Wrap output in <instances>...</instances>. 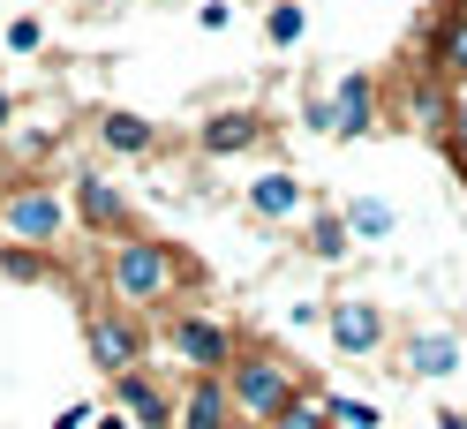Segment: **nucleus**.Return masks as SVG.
Listing matches in <instances>:
<instances>
[{
	"label": "nucleus",
	"mask_w": 467,
	"mask_h": 429,
	"mask_svg": "<svg viewBox=\"0 0 467 429\" xmlns=\"http://www.w3.org/2000/svg\"><path fill=\"white\" fill-rule=\"evenodd\" d=\"M203 286V264L189 249H173V241H151V234H121L106 249V294L121 301V309H173L182 294H196Z\"/></svg>",
	"instance_id": "1"
},
{
	"label": "nucleus",
	"mask_w": 467,
	"mask_h": 429,
	"mask_svg": "<svg viewBox=\"0 0 467 429\" xmlns=\"http://www.w3.org/2000/svg\"><path fill=\"white\" fill-rule=\"evenodd\" d=\"M226 392H234V407H242L249 429H272V414L302 392V377H295V362H286L279 347H249L242 339V354L226 362Z\"/></svg>",
	"instance_id": "2"
},
{
	"label": "nucleus",
	"mask_w": 467,
	"mask_h": 429,
	"mask_svg": "<svg viewBox=\"0 0 467 429\" xmlns=\"http://www.w3.org/2000/svg\"><path fill=\"white\" fill-rule=\"evenodd\" d=\"M309 128L332 136V143H362V136H377V128H385V76L347 68L332 91L309 98Z\"/></svg>",
	"instance_id": "3"
},
{
	"label": "nucleus",
	"mask_w": 467,
	"mask_h": 429,
	"mask_svg": "<svg viewBox=\"0 0 467 429\" xmlns=\"http://www.w3.org/2000/svg\"><path fill=\"white\" fill-rule=\"evenodd\" d=\"M68 196L53 189V181H16V189H0V234L23 241V249H61L68 241Z\"/></svg>",
	"instance_id": "4"
},
{
	"label": "nucleus",
	"mask_w": 467,
	"mask_h": 429,
	"mask_svg": "<svg viewBox=\"0 0 467 429\" xmlns=\"http://www.w3.org/2000/svg\"><path fill=\"white\" fill-rule=\"evenodd\" d=\"M159 339H166V354L182 362V377H226V362L242 354V332L226 317H212V309H173Z\"/></svg>",
	"instance_id": "5"
},
{
	"label": "nucleus",
	"mask_w": 467,
	"mask_h": 429,
	"mask_svg": "<svg viewBox=\"0 0 467 429\" xmlns=\"http://www.w3.org/2000/svg\"><path fill=\"white\" fill-rule=\"evenodd\" d=\"M83 347H91L99 377H121V369H136L151 354V332H143V317L121 309V301H83Z\"/></svg>",
	"instance_id": "6"
},
{
	"label": "nucleus",
	"mask_w": 467,
	"mask_h": 429,
	"mask_svg": "<svg viewBox=\"0 0 467 429\" xmlns=\"http://www.w3.org/2000/svg\"><path fill=\"white\" fill-rule=\"evenodd\" d=\"M325 339H332V354L369 362V354L392 347V317H385V301H369V294H339L325 309Z\"/></svg>",
	"instance_id": "7"
},
{
	"label": "nucleus",
	"mask_w": 467,
	"mask_h": 429,
	"mask_svg": "<svg viewBox=\"0 0 467 429\" xmlns=\"http://www.w3.org/2000/svg\"><path fill=\"white\" fill-rule=\"evenodd\" d=\"M68 211H76V226H83L91 241H121V234H136L129 189L106 181V174H76V181H68Z\"/></svg>",
	"instance_id": "8"
},
{
	"label": "nucleus",
	"mask_w": 467,
	"mask_h": 429,
	"mask_svg": "<svg viewBox=\"0 0 467 429\" xmlns=\"http://www.w3.org/2000/svg\"><path fill=\"white\" fill-rule=\"evenodd\" d=\"M400 369L407 377H422V384H452L460 369H467V339L452 324H415L400 339Z\"/></svg>",
	"instance_id": "9"
},
{
	"label": "nucleus",
	"mask_w": 467,
	"mask_h": 429,
	"mask_svg": "<svg viewBox=\"0 0 467 429\" xmlns=\"http://www.w3.org/2000/svg\"><path fill=\"white\" fill-rule=\"evenodd\" d=\"M265 136H272V121L256 106H219V113H203V121H196V151L203 158H249Z\"/></svg>",
	"instance_id": "10"
},
{
	"label": "nucleus",
	"mask_w": 467,
	"mask_h": 429,
	"mask_svg": "<svg viewBox=\"0 0 467 429\" xmlns=\"http://www.w3.org/2000/svg\"><path fill=\"white\" fill-rule=\"evenodd\" d=\"M173 429H249V422L234 407L226 377H182V392H173Z\"/></svg>",
	"instance_id": "11"
},
{
	"label": "nucleus",
	"mask_w": 467,
	"mask_h": 429,
	"mask_svg": "<svg viewBox=\"0 0 467 429\" xmlns=\"http://www.w3.org/2000/svg\"><path fill=\"white\" fill-rule=\"evenodd\" d=\"M113 407H121L136 429H173V384L151 377V362H136L113 377Z\"/></svg>",
	"instance_id": "12"
},
{
	"label": "nucleus",
	"mask_w": 467,
	"mask_h": 429,
	"mask_svg": "<svg viewBox=\"0 0 467 429\" xmlns=\"http://www.w3.org/2000/svg\"><path fill=\"white\" fill-rule=\"evenodd\" d=\"M249 211L265 219V226H295V219L309 211V189H302V174H286V166L256 174V181H249Z\"/></svg>",
	"instance_id": "13"
},
{
	"label": "nucleus",
	"mask_w": 467,
	"mask_h": 429,
	"mask_svg": "<svg viewBox=\"0 0 467 429\" xmlns=\"http://www.w3.org/2000/svg\"><path fill=\"white\" fill-rule=\"evenodd\" d=\"M302 249L317 256V264H347L355 256V226H347V211H302Z\"/></svg>",
	"instance_id": "14"
},
{
	"label": "nucleus",
	"mask_w": 467,
	"mask_h": 429,
	"mask_svg": "<svg viewBox=\"0 0 467 429\" xmlns=\"http://www.w3.org/2000/svg\"><path fill=\"white\" fill-rule=\"evenodd\" d=\"M99 143H106L113 158H151V151H159V128L143 121V113H121V106H113V113H99Z\"/></svg>",
	"instance_id": "15"
},
{
	"label": "nucleus",
	"mask_w": 467,
	"mask_h": 429,
	"mask_svg": "<svg viewBox=\"0 0 467 429\" xmlns=\"http://www.w3.org/2000/svg\"><path fill=\"white\" fill-rule=\"evenodd\" d=\"M0 271H8L16 286H46V279H61L53 249H23V241H8V249H0Z\"/></svg>",
	"instance_id": "16"
},
{
	"label": "nucleus",
	"mask_w": 467,
	"mask_h": 429,
	"mask_svg": "<svg viewBox=\"0 0 467 429\" xmlns=\"http://www.w3.org/2000/svg\"><path fill=\"white\" fill-rule=\"evenodd\" d=\"M272 429H339V422H332V407H325V392H317V384H302V392L272 414Z\"/></svg>",
	"instance_id": "17"
},
{
	"label": "nucleus",
	"mask_w": 467,
	"mask_h": 429,
	"mask_svg": "<svg viewBox=\"0 0 467 429\" xmlns=\"http://www.w3.org/2000/svg\"><path fill=\"white\" fill-rule=\"evenodd\" d=\"M309 38V8H302V0H272V8H265V46H302Z\"/></svg>",
	"instance_id": "18"
},
{
	"label": "nucleus",
	"mask_w": 467,
	"mask_h": 429,
	"mask_svg": "<svg viewBox=\"0 0 467 429\" xmlns=\"http://www.w3.org/2000/svg\"><path fill=\"white\" fill-rule=\"evenodd\" d=\"M347 226H355V241H392V204H377V196H347Z\"/></svg>",
	"instance_id": "19"
},
{
	"label": "nucleus",
	"mask_w": 467,
	"mask_h": 429,
	"mask_svg": "<svg viewBox=\"0 0 467 429\" xmlns=\"http://www.w3.org/2000/svg\"><path fill=\"white\" fill-rule=\"evenodd\" d=\"M437 151H445V166H452V174L467 181V91L452 98V128H445V136H437Z\"/></svg>",
	"instance_id": "20"
},
{
	"label": "nucleus",
	"mask_w": 467,
	"mask_h": 429,
	"mask_svg": "<svg viewBox=\"0 0 467 429\" xmlns=\"http://www.w3.org/2000/svg\"><path fill=\"white\" fill-rule=\"evenodd\" d=\"M325 407H332V422H339V429H385V414H377L369 399H347V392H325Z\"/></svg>",
	"instance_id": "21"
},
{
	"label": "nucleus",
	"mask_w": 467,
	"mask_h": 429,
	"mask_svg": "<svg viewBox=\"0 0 467 429\" xmlns=\"http://www.w3.org/2000/svg\"><path fill=\"white\" fill-rule=\"evenodd\" d=\"M38 46H46V23L38 15H16L8 23V53H38Z\"/></svg>",
	"instance_id": "22"
},
{
	"label": "nucleus",
	"mask_w": 467,
	"mask_h": 429,
	"mask_svg": "<svg viewBox=\"0 0 467 429\" xmlns=\"http://www.w3.org/2000/svg\"><path fill=\"white\" fill-rule=\"evenodd\" d=\"M91 414H99V407H91V399H68V407H61V414H53V429H91Z\"/></svg>",
	"instance_id": "23"
},
{
	"label": "nucleus",
	"mask_w": 467,
	"mask_h": 429,
	"mask_svg": "<svg viewBox=\"0 0 467 429\" xmlns=\"http://www.w3.org/2000/svg\"><path fill=\"white\" fill-rule=\"evenodd\" d=\"M196 23H203V31H226V23H234V0H203Z\"/></svg>",
	"instance_id": "24"
},
{
	"label": "nucleus",
	"mask_w": 467,
	"mask_h": 429,
	"mask_svg": "<svg viewBox=\"0 0 467 429\" xmlns=\"http://www.w3.org/2000/svg\"><path fill=\"white\" fill-rule=\"evenodd\" d=\"M16 128V91H8V76H0V136Z\"/></svg>",
	"instance_id": "25"
},
{
	"label": "nucleus",
	"mask_w": 467,
	"mask_h": 429,
	"mask_svg": "<svg viewBox=\"0 0 467 429\" xmlns=\"http://www.w3.org/2000/svg\"><path fill=\"white\" fill-rule=\"evenodd\" d=\"M91 429H136V422H129L121 407H99V414H91Z\"/></svg>",
	"instance_id": "26"
},
{
	"label": "nucleus",
	"mask_w": 467,
	"mask_h": 429,
	"mask_svg": "<svg viewBox=\"0 0 467 429\" xmlns=\"http://www.w3.org/2000/svg\"><path fill=\"white\" fill-rule=\"evenodd\" d=\"M430 429H467V414H460V407H445V414H437Z\"/></svg>",
	"instance_id": "27"
}]
</instances>
